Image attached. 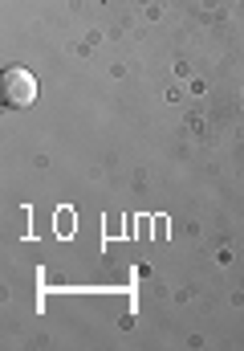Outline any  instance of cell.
<instances>
[{
	"instance_id": "6da1fadb",
	"label": "cell",
	"mask_w": 244,
	"mask_h": 351,
	"mask_svg": "<svg viewBox=\"0 0 244 351\" xmlns=\"http://www.w3.org/2000/svg\"><path fill=\"white\" fill-rule=\"evenodd\" d=\"M33 98H37V78H33L29 70L8 66V70L0 74V102H4V106L25 110V106H33Z\"/></svg>"
}]
</instances>
